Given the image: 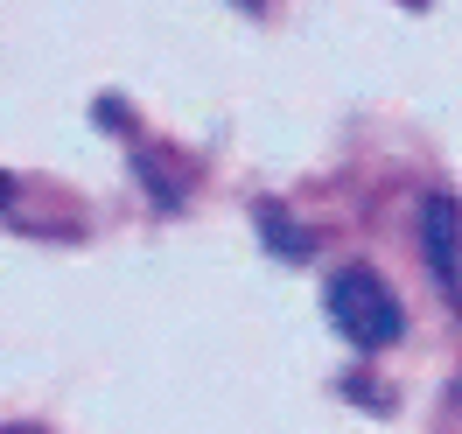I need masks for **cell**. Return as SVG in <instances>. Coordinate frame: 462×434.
I'll return each instance as SVG.
<instances>
[{
	"label": "cell",
	"mask_w": 462,
	"mask_h": 434,
	"mask_svg": "<svg viewBox=\"0 0 462 434\" xmlns=\"http://www.w3.org/2000/svg\"><path fill=\"white\" fill-rule=\"evenodd\" d=\"M329 322L344 329L350 344L385 350V344H400L406 309H400V294L385 288V281H378L372 266H344V273L329 281Z\"/></svg>",
	"instance_id": "obj_1"
},
{
	"label": "cell",
	"mask_w": 462,
	"mask_h": 434,
	"mask_svg": "<svg viewBox=\"0 0 462 434\" xmlns=\"http://www.w3.org/2000/svg\"><path fill=\"white\" fill-rule=\"evenodd\" d=\"M420 238H428V260H434V281H441V294H456V203H448V197H434V203H428Z\"/></svg>",
	"instance_id": "obj_2"
},
{
	"label": "cell",
	"mask_w": 462,
	"mask_h": 434,
	"mask_svg": "<svg viewBox=\"0 0 462 434\" xmlns=\"http://www.w3.org/2000/svg\"><path fill=\"white\" fill-rule=\"evenodd\" d=\"M7 434H29V428H7Z\"/></svg>",
	"instance_id": "obj_4"
},
{
	"label": "cell",
	"mask_w": 462,
	"mask_h": 434,
	"mask_svg": "<svg viewBox=\"0 0 462 434\" xmlns=\"http://www.w3.org/2000/svg\"><path fill=\"white\" fill-rule=\"evenodd\" d=\"M7 203H14V182H7V175H0V210H7Z\"/></svg>",
	"instance_id": "obj_3"
}]
</instances>
